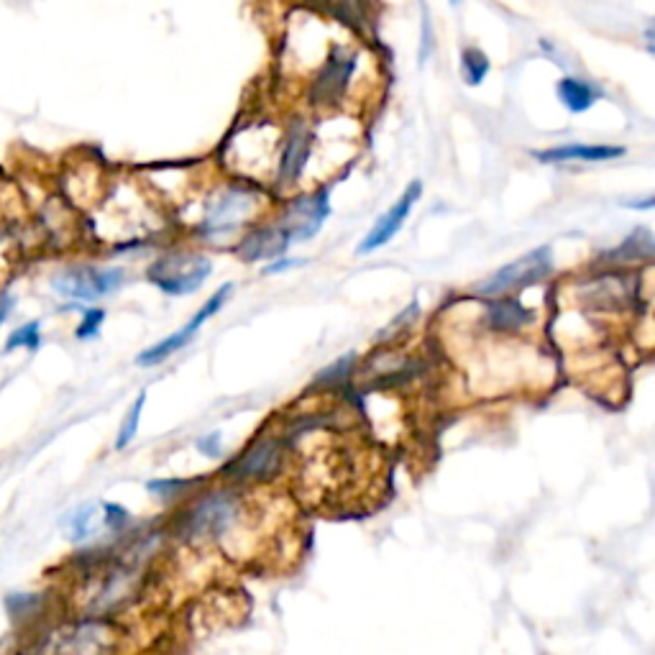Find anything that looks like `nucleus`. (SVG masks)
<instances>
[{"instance_id": "f257e3e1", "label": "nucleus", "mask_w": 655, "mask_h": 655, "mask_svg": "<svg viewBox=\"0 0 655 655\" xmlns=\"http://www.w3.org/2000/svg\"><path fill=\"white\" fill-rule=\"evenodd\" d=\"M213 272V261L203 254L177 251V254L159 256L149 267V282L157 285L164 295L182 297L192 295L203 287L205 279Z\"/></svg>"}, {"instance_id": "f03ea898", "label": "nucleus", "mask_w": 655, "mask_h": 655, "mask_svg": "<svg viewBox=\"0 0 655 655\" xmlns=\"http://www.w3.org/2000/svg\"><path fill=\"white\" fill-rule=\"evenodd\" d=\"M553 272V251L551 246H538V249L522 254L520 259L510 261L502 269L487 277L484 282L474 287L476 295L489 297V300H497L502 295H510V292L522 290V287L535 285L540 279H545Z\"/></svg>"}, {"instance_id": "7ed1b4c3", "label": "nucleus", "mask_w": 655, "mask_h": 655, "mask_svg": "<svg viewBox=\"0 0 655 655\" xmlns=\"http://www.w3.org/2000/svg\"><path fill=\"white\" fill-rule=\"evenodd\" d=\"M31 655H105L108 653V635L105 627L95 620H82L75 625H64L49 630L41 638L39 648L29 650Z\"/></svg>"}, {"instance_id": "20e7f679", "label": "nucleus", "mask_w": 655, "mask_h": 655, "mask_svg": "<svg viewBox=\"0 0 655 655\" xmlns=\"http://www.w3.org/2000/svg\"><path fill=\"white\" fill-rule=\"evenodd\" d=\"M126 272L118 267H72L67 272L57 274L52 282L54 290L67 300L75 302H95L100 297H108L123 285Z\"/></svg>"}, {"instance_id": "39448f33", "label": "nucleus", "mask_w": 655, "mask_h": 655, "mask_svg": "<svg viewBox=\"0 0 655 655\" xmlns=\"http://www.w3.org/2000/svg\"><path fill=\"white\" fill-rule=\"evenodd\" d=\"M256 210V195L244 190V187H228L218 198L210 200L208 210L203 215V238L218 241V238H228L236 228L251 218Z\"/></svg>"}, {"instance_id": "423d86ee", "label": "nucleus", "mask_w": 655, "mask_h": 655, "mask_svg": "<svg viewBox=\"0 0 655 655\" xmlns=\"http://www.w3.org/2000/svg\"><path fill=\"white\" fill-rule=\"evenodd\" d=\"M231 292H233L231 282H226V285L218 287V290H215L213 295L205 300L203 308H200L198 313L192 315V318L187 320L185 325H182L180 331H174L172 336H167L164 341L154 343L151 348L141 351V354L136 356V364H139V366H157V364H162V361H167L172 354H177L180 348H185L187 343L195 338V333H198L200 328H203V325L208 323V320L223 308V302L228 300V295H231Z\"/></svg>"}, {"instance_id": "0eeeda50", "label": "nucleus", "mask_w": 655, "mask_h": 655, "mask_svg": "<svg viewBox=\"0 0 655 655\" xmlns=\"http://www.w3.org/2000/svg\"><path fill=\"white\" fill-rule=\"evenodd\" d=\"M238 515V502L231 492H213L192 507L185 520V535L195 540H210L226 535Z\"/></svg>"}, {"instance_id": "6e6552de", "label": "nucleus", "mask_w": 655, "mask_h": 655, "mask_svg": "<svg viewBox=\"0 0 655 655\" xmlns=\"http://www.w3.org/2000/svg\"><path fill=\"white\" fill-rule=\"evenodd\" d=\"M328 215H331L328 192H315V195H302V198L292 200L277 226L285 231L290 244H297V241L313 238L328 221Z\"/></svg>"}, {"instance_id": "1a4fd4ad", "label": "nucleus", "mask_w": 655, "mask_h": 655, "mask_svg": "<svg viewBox=\"0 0 655 655\" xmlns=\"http://www.w3.org/2000/svg\"><path fill=\"white\" fill-rule=\"evenodd\" d=\"M420 195H423V182L412 180L410 185L405 187V192L400 195V200H397V203L382 215V218H379L377 226L371 228V231L361 238V244L356 246V254L366 256V254H371V251H377V249H382V246H387L389 241H392V238L400 233V228L405 226V221L410 218L412 208L418 205Z\"/></svg>"}, {"instance_id": "9d476101", "label": "nucleus", "mask_w": 655, "mask_h": 655, "mask_svg": "<svg viewBox=\"0 0 655 655\" xmlns=\"http://www.w3.org/2000/svg\"><path fill=\"white\" fill-rule=\"evenodd\" d=\"M290 238L285 236V231L272 223V226H259L254 231L246 233L241 238V244L236 246V254L241 261H249V264H256V261H272L282 259V254H287L290 249Z\"/></svg>"}, {"instance_id": "9b49d317", "label": "nucleus", "mask_w": 655, "mask_h": 655, "mask_svg": "<svg viewBox=\"0 0 655 655\" xmlns=\"http://www.w3.org/2000/svg\"><path fill=\"white\" fill-rule=\"evenodd\" d=\"M356 70V52L351 49H333V54L325 62L323 72L318 75L313 87V98L315 100H331L341 98L343 90H346V82L351 77V72Z\"/></svg>"}, {"instance_id": "f8f14e48", "label": "nucleus", "mask_w": 655, "mask_h": 655, "mask_svg": "<svg viewBox=\"0 0 655 655\" xmlns=\"http://www.w3.org/2000/svg\"><path fill=\"white\" fill-rule=\"evenodd\" d=\"M282 464V451L274 438H264V441L254 443L244 456H238L231 464L228 474L238 476V479H267Z\"/></svg>"}, {"instance_id": "ddd939ff", "label": "nucleus", "mask_w": 655, "mask_h": 655, "mask_svg": "<svg viewBox=\"0 0 655 655\" xmlns=\"http://www.w3.org/2000/svg\"><path fill=\"white\" fill-rule=\"evenodd\" d=\"M310 157V131L305 123H292L287 131L285 149L279 157V185H292L302 177V169Z\"/></svg>"}, {"instance_id": "4468645a", "label": "nucleus", "mask_w": 655, "mask_h": 655, "mask_svg": "<svg viewBox=\"0 0 655 655\" xmlns=\"http://www.w3.org/2000/svg\"><path fill=\"white\" fill-rule=\"evenodd\" d=\"M625 154L622 146H592V144H566L553 146V149L535 151L538 162L561 164V162H609L620 159Z\"/></svg>"}, {"instance_id": "2eb2a0df", "label": "nucleus", "mask_w": 655, "mask_h": 655, "mask_svg": "<svg viewBox=\"0 0 655 655\" xmlns=\"http://www.w3.org/2000/svg\"><path fill=\"white\" fill-rule=\"evenodd\" d=\"M6 615L13 627H31L47 607V597L41 592H11L3 599Z\"/></svg>"}, {"instance_id": "dca6fc26", "label": "nucleus", "mask_w": 655, "mask_h": 655, "mask_svg": "<svg viewBox=\"0 0 655 655\" xmlns=\"http://www.w3.org/2000/svg\"><path fill=\"white\" fill-rule=\"evenodd\" d=\"M599 98H602V93L597 87L579 80V77H563L558 82V100L569 113H586Z\"/></svg>"}, {"instance_id": "f3484780", "label": "nucleus", "mask_w": 655, "mask_h": 655, "mask_svg": "<svg viewBox=\"0 0 655 655\" xmlns=\"http://www.w3.org/2000/svg\"><path fill=\"white\" fill-rule=\"evenodd\" d=\"M530 320H533V313L522 308L520 300H512V297H497L489 305V325L494 331H517Z\"/></svg>"}, {"instance_id": "a211bd4d", "label": "nucleus", "mask_w": 655, "mask_h": 655, "mask_svg": "<svg viewBox=\"0 0 655 655\" xmlns=\"http://www.w3.org/2000/svg\"><path fill=\"white\" fill-rule=\"evenodd\" d=\"M95 520H98V507L93 502L75 507L62 517V530L70 543H85L95 533Z\"/></svg>"}, {"instance_id": "6ab92c4d", "label": "nucleus", "mask_w": 655, "mask_h": 655, "mask_svg": "<svg viewBox=\"0 0 655 655\" xmlns=\"http://www.w3.org/2000/svg\"><path fill=\"white\" fill-rule=\"evenodd\" d=\"M144 405H146V392H141V395L134 400V405H131V410H128L126 418H123L121 430H118V438H116V451H123V448H128L131 443H134L136 433H139Z\"/></svg>"}, {"instance_id": "aec40b11", "label": "nucleus", "mask_w": 655, "mask_h": 655, "mask_svg": "<svg viewBox=\"0 0 655 655\" xmlns=\"http://www.w3.org/2000/svg\"><path fill=\"white\" fill-rule=\"evenodd\" d=\"M461 72H464L466 85H482L489 72V59L479 49H464V54H461Z\"/></svg>"}, {"instance_id": "412c9836", "label": "nucleus", "mask_w": 655, "mask_h": 655, "mask_svg": "<svg viewBox=\"0 0 655 655\" xmlns=\"http://www.w3.org/2000/svg\"><path fill=\"white\" fill-rule=\"evenodd\" d=\"M41 346V323L34 320V323L21 325L18 331L11 333V338L6 341L3 351L11 354V351H18V348H26V351H36Z\"/></svg>"}, {"instance_id": "4be33fe9", "label": "nucleus", "mask_w": 655, "mask_h": 655, "mask_svg": "<svg viewBox=\"0 0 655 655\" xmlns=\"http://www.w3.org/2000/svg\"><path fill=\"white\" fill-rule=\"evenodd\" d=\"M105 323V310L100 308H93L87 310L85 315H82V323L77 325V341H90V338H95L100 333V325Z\"/></svg>"}, {"instance_id": "5701e85b", "label": "nucleus", "mask_w": 655, "mask_h": 655, "mask_svg": "<svg viewBox=\"0 0 655 655\" xmlns=\"http://www.w3.org/2000/svg\"><path fill=\"white\" fill-rule=\"evenodd\" d=\"M131 515L123 505H116V502H103V525L113 533H121L123 528L128 525Z\"/></svg>"}, {"instance_id": "b1692460", "label": "nucleus", "mask_w": 655, "mask_h": 655, "mask_svg": "<svg viewBox=\"0 0 655 655\" xmlns=\"http://www.w3.org/2000/svg\"><path fill=\"white\" fill-rule=\"evenodd\" d=\"M351 364H354V354L341 356V359H338L336 364L328 366V369H325L323 374H320L318 384H325V382L333 384V382H338V379H343L348 374V369H351Z\"/></svg>"}, {"instance_id": "393cba45", "label": "nucleus", "mask_w": 655, "mask_h": 655, "mask_svg": "<svg viewBox=\"0 0 655 655\" xmlns=\"http://www.w3.org/2000/svg\"><path fill=\"white\" fill-rule=\"evenodd\" d=\"M198 448L203 453H208V456H218V451H221V433H210L205 435V438H200Z\"/></svg>"}, {"instance_id": "a878e982", "label": "nucleus", "mask_w": 655, "mask_h": 655, "mask_svg": "<svg viewBox=\"0 0 655 655\" xmlns=\"http://www.w3.org/2000/svg\"><path fill=\"white\" fill-rule=\"evenodd\" d=\"M185 487V482H174V479H164V482H149L146 484V489H149L151 494H172V489H182Z\"/></svg>"}, {"instance_id": "bb28decb", "label": "nucleus", "mask_w": 655, "mask_h": 655, "mask_svg": "<svg viewBox=\"0 0 655 655\" xmlns=\"http://www.w3.org/2000/svg\"><path fill=\"white\" fill-rule=\"evenodd\" d=\"M13 308H16V297L8 295V292H3V295H0V325L6 323L8 315L13 313Z\"/></svg>"}, {"instance_id": "cd10ccee", "label": "nucleus", "mask_w": 655, "mask_h": 655, "mask_svg": "<svg viewBox=\"0 0 655 655\" xmlns=\"http://www.w3.org/2000/svg\"><path fill=\"white\" fill-rule=\"evenodd\" d=\"M297 264H300V261H295V259H279L277 264H274V267H269V269H267V274L285 272V269H290V267H297Z\"/></svg>"}, {"instance_id": "c85d7f7f", "label": "nucleus", "mask_w": 655, "mask_h": 655, "mask_svg": "<svg viewBox=\"0 0 655 655\" xmlns=\"http://www.w3.org/2000/svg\"><path fill=\"white\" fill-rule=\"evenodd\" d=\"M451 3H453V6H456V3H461V0H451Z\"/></svg>"}, {"instance_id": "c756f323", "label": "nucleus", "mask_w": 655, "mask_h": 655, "mask_svg": "<svg viewBox=\"0 0 655 655\" xmlns=\"http://www.w3.org/2000/svg\"><path fill=\"white\" fill-rule=\"evenodd\" d=\"M13 655H31V653H13Z\"/></svg>"}]
</instances>
